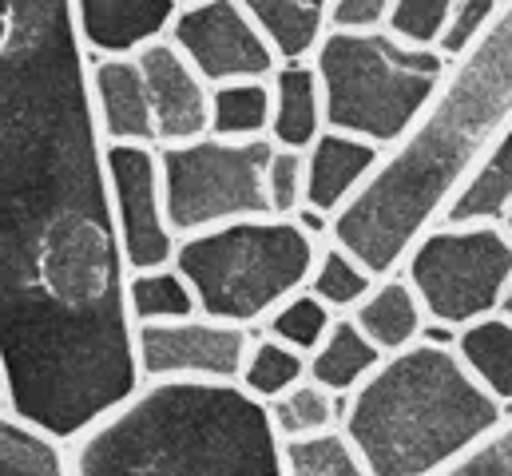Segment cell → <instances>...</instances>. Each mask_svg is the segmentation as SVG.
Here are the masks:
<instances>
[{
	"instance_id": "1",
	"label": "cell",
	"mask_w": 512,
	"mask_h": 476,
	"mask_svg": "<svg viewBox=\"0 0 512 476\" xmlns=\"http://www.w3.org/2000/svg\"><path fill=\"white\" fill-rule=\"evenodd\" d=\"M72 0H0V377L60 441L143 385Z\"/></svg>"
},
{
	"instance_id": "2",
	"label": "cell",
	"mask_w": 512,
	"mask_h": 476,
	"mask_svg": "<svg viewBox=\"0 0 512 476\" xmlns=\"http://www.w3.org/2000/svg\"><path fill=\"white\" fill-rule=\"evenodd\" d=\"M72 476H286L266 405L235 385L143 381L68 441Z\"/></svg>"
},
{
	"instance_id": "3",
	"label": "cell",
	"mask_w": 512,
	"mask_h": 476,
	"mask_svg": "<svg viewBox=\"0 0 512 476\" xmlns=\"http://www.w3.org/2000/svg\"><path fill=\"white\" fill-rule=\"evenodd\" d=\"M505 425V405L461 365L453 346L417 342L389 354L350 393L346 437L370 476H441Z\"/></svg>"
},
{
	"instance_id": "4",
	"label": "cell",
	"mask_w": 512,
	"mask_h": 476,
	"mask_svg": "<svg viewBox=\"0 0 512 476\" xmlns=\"http://www.w3.org/2000/svg\"><path fill=\"white\" fill-rule=\"evenodd\" d=\"M310 64L322 84L326 127L370 139L382 151H393L417 131L453 68L437 48L405 44L389 28L322 32Z\"/></svg>"
},
{
	"instance_id": "5",
	"label": "cell",
	"mask_w": 512,
	"mask_h": 476,
	"mask_svg": "<svg viewBox=\"0 0 512 476\" xmlns=\"http://www.w3.org/2000/svg\"><path fill=\"white\" fill-rule=\"evenodd\" d=\"M318 242L298 219L258 215L179 238L175 270L191 282L199 314L255 330L306 290Z\"/></svg>"
},
{
	"instance_id": "6",
	"label": "cell",
	"mask_w": 512,
	"mask_h": 476,
	"mask_svg": "<svg viewBox=\"0 0 512 476\" xmlns=\"http://www.w3.org/2000/svg\"><path fill=\"white\" fill-rule=\"evenodd\" d=\"M429 322L461 330L505 310L512 290V238L501 223H433L401 262Z\"/></svg>"
},
{
	"instance_id": "7",
	"label": "cell",
	"mask_w": 512,
	"mask_h": 476,
	"mask_svg": "<svg viewBox=\"0 0 512 476\" xmlns=\"http://www.w3.org/2000/svg\"><path fill=\"white\" fill-rule=\"evenodd\" d=\"M270 139H219L199 135L191 143L159 147V179L167 223L179 238L270 215L266 207V163Z\"/></svg>"
},
{
	"instance_id": "8",
	"label": "cell",
	"mask_w": 512,
	"mask_h": 476,
	"mask_svg": "<svg viewBox=\"0 0 512 476\" xmlns=\"http://www.w3.org/2000/svg\"><path fill=\"white\" fill-rule=\"evenodd\" d=\"M167 40L211 88L235 80H270L282 64L266 28L239 0H187Z\"/></svg>"
},
{
	"instance_id": "9",
	"label": "cell",
	"mask_w": 512,
	"mask_h": 476,
	"mask_svg": "<svg viewBox=\"0 0 512 476\" xmlns=\"http://www.w3.org/2000/svg\"><path fill=\"white\" fill-rule=\"evenodd\" d=\"M108 199L112 223L120 238V254L128 270L171 266L179 235L167 223L163 179H159V147L147 143H108Z\"/></svg>"
},
{
	"instance_id": "10",
	"label": "cell",
	"mask_w": 512,
	"mask_h": 476,
	"mask_svg": "<svg viewBox=\"0 0 512 476\" xmlns=\"http://www.w3.org/2000/svg\"><path fill=\"white\" fill-rule=\"evenodd\" d=\"M255 330L207 314L135 326V365L143 381H203L235 385L243 373Z\"/></svg>"
},
{
	"instance_id": "11",
	"label": "cell",
	"mask_w": 512,
	"mask_h": 476,
	"mask_svg": "<svg viewBox=\"0 0 512 476\" xmlns=\"http://www.w3.org/2000/svg\"><path fill=\"white\" fill-rule=\"evenodd\" d=\"M135 60L147 80L159 147L191 143L211 131V84L191 68V60L171 40L147 44L143 52H135Z\"/></svg>"
},
{
	"instance_id": "12",
	"label": "cell",
	"mask_w": 512,
	"mask_h": 476,
	"mask_svg": "<svg viewBox=\"0 0 512 476\" xmlns=\"http://www.w3.org/2000/svg\"><path fill=\"white\" fill-rule=\"evenodd\" d=\"M302 159H306V207L334 223V215L374 179L385 151L370 139L326 127L302 151Z\"/></svg>"
},
{
	"instance_id": "13",
	"label": "cell",
	"mask_w": 512,
	"mask_h": 476,
	"mask_svg": "<svg viewBox=\"0 0 512 476\" xmlns=\"http://www.w3.org/2000/svg\"><path fill=\"white\" fill-rule=\"evenodd\" d=\"M80 40L92 56H135L167 40L183 0H72Z\"/></svg>"
},
{
	"instance_id": "14",
	"label": "cell",
	"mask_w": 512,
	"mask_h": 476,
	"mask_svg": "<svg viewBox=\"0 0 512 476\" xmlns=\"http://www.w3.org/2000/svg\"><path fill=\"white\" fill-rule=\"evenodd\" d=\"M92 100L104 143L159 147L147 80L135 56H92Z\"/></svg>"
},
{
	"instance_id": "15",
	"label": "cell",
	"mask_w": 512,
	"mask_h": 476,
	"mask_svg": "<svg viewBox=\"0 0 512 476\" xmlns=\"http://www.w3.org/2000/svg\"><path fill=\"white\" fill-rule=\"evenodd\" d=\"M326 131L322 84L310 60H282L270 76V143L306 151Z\"/></svg>"
},
{
	"instance_id": "16",
	"label": "cell",
	"mask_w": 512,
	"mask_h": 476,
	"mask_svg": "<svg viewBox=\"0 0 512 476\" xmlns=\"http://www.w3.org/2000/svg\"><path fill=\"white\" fill-rule=\"evenodd\" d=\"M350 318L358 322V330H362L385 357L417 346V342H421V330H425V322H429V314H425L417 290L409 286V278H405L401 270L378 278V286L370 290V298H366Z\"/></svg>"
},
{
	"instance_id": "17",
	"label": "cell",
	"mask_w": 512,
	"mask_h": 476,
	"mask_svg": "<svg viewBox=\"0 0 512 476\" xmlns=\"http://www.w3.org/2000/svg\"><path fill=\"white\" fill-rule=\"evenodd\" d=\"M512 211V123L473 163L437 223H505Z\"/></svg>"
},
{
	"instance_id": "18",
	"label": "cell",
	"mask_w": 512,
	"mask_h": 476,
	"mask_svg": "<svg viewBox=\"0 0 512 476\" xmlns=\"http://www.w3.org/2000/svg\"><path fill=\"white\" fill-rule=\"evenodd\" d=\"M385 361V354L358 330L350 314H338L326 342L306 357V377L330 393H354L370 381V373Z\"/></svg>"
},
{
	"instance_id": "19",
	"label": "cell",
	"mask_w": 512,
	"mask_h": 476,
	"mask_svg": "<svg viewBox=\"0 0 512 476\" xmlns=\"http://www.w3.org/2000/svg\"><path fill=\"white\" fill-rule=\"evenodd\" d=\"M453 354L461 357V365L501 401H512V314L497 310L489 318H477L469 326L457 330Z\"/></svg>"
},
{
	"instance_id": "20",
	"label": "cell",
	"mask_w": 512,
	"mask_h": 476,
	"mask_svg": "<svg viewBox=\"0 0 512 476\" xmlns=\"http://www.w3.org/2000/svg\"><path fill=\"white\" fill-rule=\"evenodd\" d=\"M0 476H72L68 441L24 421L0 401Z\"/></svg>"
},
{
	"instance_id": "21",
	"label": "cell",
	"mask_w": 512,
	"mask_h": 476,
	"mask_svg": "<svg viewBox=\"0 0 512 476\" xmlns=\"http://www.w3.org/2000/svg\"><path fill=\"white\" fill-rule=\"evenodd\" d=\"M374 286H378V274L354 250H346L334 238H322L318 242L314 270H310V282H306V290L318 302H326L334 314H354L370 298Z\"/></svg>"
},
{
	"instance_id": "22",
	"label": "cell",
	"mask_w": 512,
	"mask_h": 476,
	"mask_svg": "<svg viewBox=\"0 0 512 476\" xmlns=\"http://www.w3.org/2000/svg\"><path fill=\"white\" fill-rule=\"evenodd\" d=\"M239 4L266 28L282 60H310L314 44L326 32L330 0H239Z\"/></svg>"
},
{
	"instance_id": "23",
	"label": "cell",
	"mask_w": 512,
	"mask_h": 476,
	"mask_svg": "<svg viewBox=\"0 0 512 476\" xmlns=\"http://www.w3.org/2000/svg\"><path fill=\"white\" fill-rule=\"evenodd\" d=\"M350 409V393H330L318 381H298L294 389H286L282 397L266 401L270 425L282 441L294 437H310V433H326V429H342Z\"/></svg>"
},
{
	"instance_id": "24",
	"label": "cell",
	"mask_w": 512,
	"mask_h": 476,
	"mask_svg": "<svg viewBox=\"0 0 512 476\" xmlns=\"http://www.w3.org/2000/svg\"><path fill=\"white\" fill-rule=\"evenodd\" d=\"M128 314L131 326H159V322L195 318L199 302L191 282L171 262L155 270H128Z\"/></svg>"
},
{
	"instance_id": "25",
	"label": "cell",
	"mask_w": 512,
	"mask_h": 476,
	"mask_svg": "<svg viewBox=\"0 0 512 476\" xmlns=\"http://www.w3.org/2000/svg\"><path fill=\"white\" fill-rule=\"evenodd\" d=\"M219 139H270V80L211 88V131Z\"/></svg>"
},
{
	"instance_id": "26",
	"label": "cell",
	"mask_w": 512,
	"mask_h": 476,
	"mask_svg": "<svg viewBox=\"0 0 512 476\" xmlns=\"http://www.w3.org/2000/svg\"><path fill=\"white\" fill-rule=\"evenodd\" d=\"M282 469L286 476H370L346 429L282 441Z\"/></svg>"
},
{
	"instance_id": "27",
	"label": "cell",
	"mask_w": 512,
	"mask_h": 476,
	"mask_svg": "<svg viewBox=\"0 0 512 476\" xmlns=\"http://www.w3.org/2000/svg\"><path fill=\"white\" fill-rule=\"evenodd\" d=\"M298 381H306V357L282 346L270 334H255L247 361H243V373H239V385L266 405V401L282 397L286 389H294Z\"/></svg>"
},
{
	"instance_id": "28",
	"label": "cell",
	"mask_w": 512,
	"mask_h": 476,
	"mask_svg": "<svg viewBox=\"0 0 512 476\" xmlns=\"http://www.w3.org/2000/svg\"><path fill=\"white\" fill-rule=\"evenodd\" d=\"M334 318H338V314H334L326 302H318L310 290H298V294H290V298L262 322V334H270V338H278L282 346H290V350H298L302 357H310L326 342Z\"/></svg>"
},
{
	"instance_id": "29",
	"label": "cell",
	"mask_w": 512,
	"mask_h": 476,
	"mask_svg": "<svg viewBox=\"0 0 512 476\" xmlns=\"http://www.w3.org/2000/svg\"><path fill=\"white\" fill-rule=\"evenodd\" d=\"M266 207H270V215H282V219H294L306 207V159H302V151L274 147V155L266 163Z\"/></svg>"
},
{
	"instance_id": "30",
	"label": "cell",
	"mask_w": 512,
	"mask_h": 476,
	"mask_svg": "<svg viewBox=\"0 0 512 476\" xmlns=\"http://www.w3.org/2000/svg\"><path fill=\"white\" fill-rule=\"evenodd\" d=\"M501 12V0H457L441 36H437V52L449 60H461L493 24V16Z\"/></svg>"
},
{
	"instance_id": "31",
	"label": "cell",
	"mask_w": 512,
	"mask_h": 476,
	"mask_svg": "<svg viewBox=\"0 0 512 476\" xmlns=\"http://www.w3.org/2000/svg\"><path fill=\"white\" fill-rule=\"evenodd\" d=\"M457 0H393L389 32L417 48H437V36Z\"/></svg>"
},
{
	"instance_id": "32",
	"label": "cell",
	"mask_w": 512,
	"mask_h": 476,
	"mask_svg": "<svg viewBox=\"0 0 512 476\" xmlns=\"http://www.w3.org/2000/svg\"><path fill=\"white\" fill-rule=\"evenodd\" d=\"M441 476H512V417Z\"/></svg>"
},
{
	"instance_id": "33",
	"label": "cell",
	"mask_w": 512,
	"mask_h": 476,
	"mask_svg": "<svg viewBox=\"0 0 512 476\" xmlns=\"http://www.w3.org/2000/svg\"><path fill=\"white\" fill-rule=\"evenodd\" d=\"M393 0H330L326 32H378L389 28Z\"/></svg>"
},
{
	"instance_id": "34",
	"label": "cell",
	"mask_w": 512,
	"mask_h": 476,
	"mask_svg": "<svg viewBox=\"0 0 512 476\" xmlns=\"http://www.w3.org/2000/svg\"><path fill=\"white\" fill-rule=\"evenodd\" d=\"M501 227H505V231H509V238H512V211L505 215V223H501Z\"/></svg>"
},
{
	"instance_id": "35",
	"label": "cell",
	"mask_w": 512,
	"mask_h": 476,
	"mask_svg": "<svg viewBox=\"0 0 512 476\" xmlns=\"http://www.w3.org/2000/svg\"><path fill=\"white\" fill-rule=\"evenodd\" d=\"M505 314H512V290H509V298H505Z\"/></svg>"
},
{
	"instance_id": "36",
	"label": "cell",
	"mask_w": 512,
	"mask_h": 476,
	"mask_svg": "<svg viewBox=\"0 0 512 476\" xmlns=\"http://www.w3.org/2000/svg\"><path fill=\"white\" fill-rule=\"evenodd\" d=\"M183 4H187V0H183Z\"/></svg>"
}]
</instances>
